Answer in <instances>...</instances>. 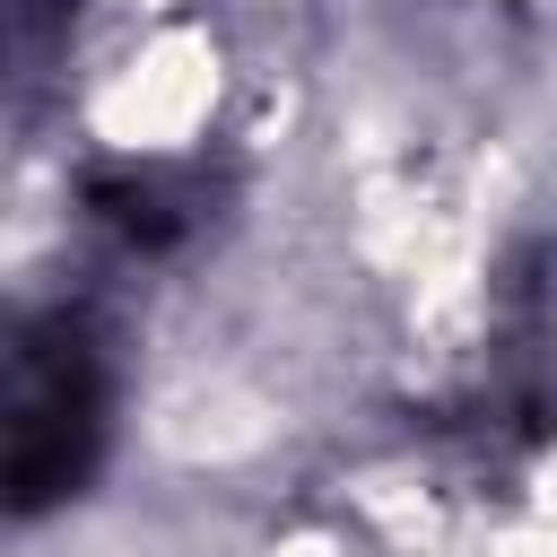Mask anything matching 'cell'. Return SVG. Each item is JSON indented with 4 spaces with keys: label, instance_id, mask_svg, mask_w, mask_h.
Masks as SVG:
<instances>
[{
    "label": "cell",
    "instance_id": "6da1fadb",
    "mask_svg": "<svg viewBox=\"0 0 557 557\" xmlns=\"http://www.w3.org/2000/svg\"><path fill=\"white\" fill-rule=\"evenodd\" d=\"M104 453V357L52 313L0 348V513H52Z\"/></svg>",
    "mask_w": 557,
    "mask_h": 557
},
{
    "label": "cell",
    "instance_id": "7a4b0ae2",
    "mask_svg": "<svg viewBox=\"0 0 557 557\" xmlns=\"http://www.w3.org/2000/svg\"><path fill=\"white\" fill-rule=\"evenodd\" d=\"M87 209H96L122 244H139V252H165V244L191 226V209H183L157 174H96V183H87Z\"/></svg>",
    "mask_w": 557,
    "mask_h": 557
}]
</instances>
